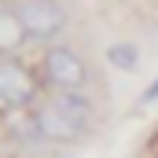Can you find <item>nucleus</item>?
Here are the masks:
<instances>
[{
    "label": "nucleus",
    "instance_id": "f257e3e1",
    "mask_svg": "<svg viewBox=\"0 0 158 158\" xmlns=\"http://www.w3.org/2000/svg\"><path fill=\"white\" fill-rule=\"evenodd\" d=\"M88 129H92V99L85 92H52L30 110V132L52 147H74L88 140Z\"/></svg>",
    "mask_w": 158,
    "mask_h": 158
},
{
    "label": "nucleus",
    "instance_id": "39448f33",
    "mask_svg": "<svg viewBox=\"0 0 158 158\" xmlns=\"http://www.w3.org/2000/svg\"><path fill=\"white\" fill-rule=\"evenodd\" d=\"M30 44L19 15H15V4H4L0 0V55H19L22 48Z\"/></svg>",
    "mask_w": 158,
    "mask_h": 158
},
{
    "label": "nucleus",
    "instance_id": "f03ea898",
    "mask_svg": "<svg viewBox=\"0 0 158 158\" xmlns=\"http://www.w3.org/2000/svg\"><path fill=\"white\" fill-rule=\"evenodd\" d=\"M40 85L48 88V92H85L88 88V59L81 55L74 44H66V40H52V44H44V52H40Z\"/></svg>",
    "mask_w": 158,
    "mask_h": 158
},
{
    "label": "nucleus",
    "instance_id": "7ed1b4c3",
    "mask_svg": "<svg viewBox=\"0 0 158 158\" xmlns=\"http://www.w3.org/2000/svg\"><path fill=\"white\" fill-rule=\"evenodd\" d=\"M40 74H33V66H26L19 55H0V103L7 110H22L30 114L40 99Z\"/></svg>",
    "mask_w": 158,
    "mask_h": 158
},
{
    "label": "nucleus",
    "instance_id": "0eeeda50",
    "mask_svg": "<svg viewBox=\"0 0 158 158\" xmlns=\"http://www.w3.org/2000/svg\"><path fill=\"white\" fill-rule=\"evenodd\" d=\"M155 99H158V81H151V85H147V88L140 92V107H151Z\"/></svg>",
    "mask_w": 158,
    "mask_h": 158
},
{
    "label": "nucleus",
    "instance_id": "20e7f679",
    "mask_svg": "<svg viewBox=\"0 0 158 158\" xmlns=\"http://www.w3.org/2000/svg\"><path fill=\"white\" fill-rule=\"evenodd\" d=\"M15 15H19L26 37L37 44L59 40L70 26V11L63 0H15Z\"/></svg>",
    "mask_w": 158,
    "mask_h": 158
},
{
    "label": "nucleus",
    "instance_id": "423d86ee",
    "mask_svg": "<svg viewBox=\"0 0 158 158\" xmlns=\"http://www.w3.org/2000/svg\"><path fill=\"white\" fill-rule=\"evenodd\" d=\"M107 66L110 70H136L140 66V48L132 44V40H114V44H107Z\"/></svg>",
    "mask_w": 158,
    "mask_h": 158
}]
</instances>
